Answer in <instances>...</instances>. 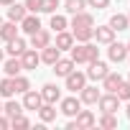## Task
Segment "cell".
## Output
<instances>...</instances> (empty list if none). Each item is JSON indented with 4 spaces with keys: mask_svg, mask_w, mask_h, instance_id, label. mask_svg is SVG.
<instances>
[{
    "mask_svg": "<svg viewBox=\"0 0 130 130\" xmlns=\"http://www.w3.org/2000/svg\"><path fill=\"white\" fill-rule=\"evenodd\" d=\"M107 72H110V67L105 61H100V59H94V61H89V69H87V79H94V82H102L105 77H107Z\"/></svg>",
    "mask_w": 130,
    "mask_h": 130,
    "instance_id": "obj_1",
    "label": "cell"
},
{
    "mask_svg": "<svg viewBox=\"0 0 130 130\" xmlns=\"http://www.w3.org/2000/svg\"><path fill=\"white\" fill-rule=\"evenodd\" d=\"M64 79H67V89H72V92H79V89L87 84V74H82V72H77V69L69 72Z\"/></svg>",
    "mask_w": 130,
    "mask_h": 130,
    "instance_id": "obj_2",
    "label": "cell"
},
{
    "mask_svg": "<svg viewBox=\"0 0 130 130\" xmlns=\"http://www.w3.org/2000/svg\"><path fill=\"white\" fill-rule=\"evenodd\" d=\"M107 46H110V48H107L110 61L120 64V61H125V59H127V46H125V43H115V41H110Z\"/></svg>",
    "mask_w": 130,
    "mask_h": 130,
    "instance_id": "obj_3",
    "label": "cell"
},
{
    "mask_svg": "<svg viewBox=\"0 0 130 130\" xmlns=\"http://www.w3.org/2000/svg\"><path fill=\"white\" fill-rule=\"evenodd\" d=\"M97 105H100V110H102V112H117V107H120V100H117V94L107 92V94H100Z\"/></svg>",
    "mask_w": 130,
    "mask_h": 130,
    "instance_id": "obj_4",
    "label": "cell"
},
{
    "mask_svg": "<svg viewBox=\"0 0 130 130\" xmlns=\"http://www.w3.org/2000/svg\"><path fill=\"white\" fill-rule=\"evenodd\" d=\"M74 117H77L74 122H77V127H79V130H87V127H94V125H97V117H94V112H92V110H79Z\"/></svg>",
    "mask_w": 130,
    "mask_h": 130,
    "instance_id": "obj_5",
    "label": "cell"
},
{
    "mask_svg": "<svg viewBox=\"0 0 130 130\" xmlns=\"http://www.w3.org/2000/svg\"><path fill=\"white\" fill-rule=\"evenodd\" d=\"M21 64H23V69H36L38 64H41V54L36 51V48H26L23 54H21Z\"/></svg>",
    "mask_w": 130,
    "mask_h": 130,
    "instance_id": "obj_6",
    "label": "cell"
},
{
    "mask_svg": "<svg viewBox=\"0 0 130 130\" xmlns=\"http://www.w3.org/2000/svg\"><path fill=\"white\" fill-rule=\"evenodd\" d=\"M48 43H51V33H48V31L38 28L36 33H31V48L41 51V48H43V46H48Z\"/></svg>",
    "mask_w": 130,
    "mask_h": 130,
    "instance_id": "obj_7",
    "label": "cell"
},
{
    "mask_svg": "<svg viewBox=\"0 0 130 130\" xmlns=\"http://www.w3.org/2000/svg\"><path fill=\"white\" fill-rule=\"evenodd\" d=\"M23 110H38L41 105H43V97H41V92H23Z\"/></svg>",
    "mask_w": 130,
    "mask_h": 130,
    "instance_id": "obj_8",
    "label": "cell"
},
{
    "mask_svg": "<svg viewBox=\"0 0 130 130\" xmlns=\"http://www.w3.org/2000/svg\"><path fill=\"white\" fill-rule=\"evenodd\" d=\"M59 102H61V112L67 117H74L82 110V100H77V97H67V100H59Z\"/></svg>",
    "mask_w": 130,
    "mask_h": 130,
    "instance_id": "obj_9",
    "label": "cell"
},
{
    "mask_svg": "<svg viewBox=\"0 0 130 130\" xmlns=\"http://www.w3.org/2000/svg\"><path fill=\"white\" fill-rule=\"evenodd\" d=\"M89 26H94V18H92L87 10H79V13L72 15V31H74V28H89Z\"/></svg>",
    "mask_w": 130,
    "mask_h": 130,
    "instance_id": "obj_10",
    "label": "cell"
},
{
    "mask_svg": "<svg viewBox=\"0 0 130 130\" xmlns=\"http://www.w3.org/2000/svg\"><path fill=\"white\" fill-rule=\"evenodd\" d=\"M51 67H54V74H56V77H67L69 72H74L77 64H74L72 59H61V56H59V61H54Z\"/></svg>",
    "mask_w": 130,
    "mask_h": 130,
    "instance_id": "obj_11",
    "label": "cell"
},
{
    "mask_svg": "<svg viewBox=\"0 0 130 130\" xmlns=\"http://www.w3.org/2000/svg\"><path fill=\"white\" fill-rule=\"evenodd\" d=\"M38 28H41V21H38V15H36V13H26V18L21 21V31H26V33L31 36V33H36Z\"/></svg>",
    "mask_w": 130,
    "mask_h": 130,
    "instance_id": "obj_12",
    "label": "cell"
},
{
    "mask_svg": "<svg viewBox=\"0 0 130 130\" xmlns=\"http://www.w3.org/2000/svg\"><path fill=\"white\" fill-rule=\"evenodd\" d=\"M100 94H102V92H100L97 87H87V84H84V87L79 89V100H82L84 105H97Z\"/></svg>",
    "mask_w": 130,
    "mask_h": 130,
    "instance_id": "obj_13",
    "label": "cell"
},
{
    "mask_svg": "<svg viewBox=\"0 0 130 130\" xmlns=\"http://www.w3.org/2000/svg\"><path fill=\"white\" fill-rule=\"evenodd\" d=\"M41 97H43V102H51V105H56V102L61 100V89H59L56 84H43V89H41Z\"/></svg>",
    "mask_w": 130,
    "mask_h": 130,
    "instance_id": "obj_14",
    "label": "cell"
},
{
    "mask_svg": "<svg viewBox=\"0 0 130 130\" xmlns=\"http://www.w3.org/2000/svg\"><path fill=\"white\" fill-rule=\"evenodd\" d=\"M59 56H61V51H59L56 46H51V43L41 48V61H43V64H48V67H51L54 61H59Z\"/></svg>",
    "mask_w": 130,
    "mask_h": 130,
    "instance_id": "obj_15",
    "label": "cell"
},
{
    "mask_svg": "<svg viewBox=\"0 0 130 130\" xmlns=\"http://www.w3.org/2000/svg\"><path fill=\"white\" fill-rule=\"evenodd\" d=\"M94 38H97V43H110V41H115V31L110 26H97L94 28Z\"/></svg>",
    "mask_w": 130,
    "mask_h": 130,
    "instance_id": "obj_16",
    "label": "cell"
},
{
    "mask_svg": "<svg viewBox=\"0 0 130 130\" xmlns=\"http://www.w3.org/2000/svg\"><path fill=\"white\" fill-rule=\"evenodd\" d=\"M74 46V36L72 33H67V31H59L56 33V48L59 51H69Z\"/></svg>",
    "mask_w": 130,
    "mask_h": 130,
    "instance_id": "obj_17",
    "label": "cell"
},
{
    "mask_svg": "<svg viewBox=\"0 0 130 130\" xmlns=\"http://www.w3.org/2000/svg\"><path fill=\"white\" fill-rule=\"evenodd\" d=\"M26 5H18V3H13V5H8V21H13V23H21L23 18H26Z\"/></svg>",
    "mask_w": 130,
    "mask_h": 130,
    "instance_id": "obj_18",
    "label": "cell"
},
{
    "mask_svg": "<svg viewBox=\"0 0 130 130\" xmlns=\"http://www.w3.org/2000/svg\"><path fill=\"white\" fill-rule=\"evenodd\" d=\"M69 51H72L69 59H72L74 64H89V56H87V46H84V43H82V46H72Z\"/></svg>",
    "mask_w": 130,
    "mask_h": 130,
    "instance_id": "obj_19",
    "label": "cell"
},
{
    "mask_svg": "<svg viewBox=\"0 0 130 130\" xmlns=\"http://www.w3.org/2000/svg\"><path fill=\"white\" fill-rule=\"evenodd\" d=\"M38 117H41V122H54L56 120V107L51 102H43L38 107Z\"/></svg>",
    "mask_w": 130,
    "mask_h": 130,
    "instance_id": "obj_20",
    "label": "cell"
},
{
    "mask_svg": "<svg viewBox=\"0 0 130 130\" xmlns=\"http://www.w3.org/2000/svg\"><path fill=\"white\" fill-rule=\"evenodd\" d=\"M3 69H5V74H8V77H15V74H21V72H23L21 56H10V59L5 61V67H3Z\"/></svg>",
    "mask_w": 130,
    "mask_h": 130,
    "instance_id": "obj_21",
    "label": "cell"
},
{
    "mask_svg": "<svg viewBox=\"0 0 130 130\" xmlns=\"http://www.w3.org/2000/svg\"><path fill=\"white\" fill-rule=\"evenodd\" d=\"M107 26H110V28L117 33V31H125V28L130 26V18H127V15H120V13H115V15L110 18V23H107Z\"/></svg>",
    "mask_w": 130,
    "mask_h": 130,
    "instance_id": "obj_22",
    "label": "cell"
},
{
    "mask_svg": "<svg viewBox=\"0 0 130 130\" xmlns=\"http://www.w3.org/2000/svg\"><path fill=\"white\" fill-rule=\"evenodd\" d=\"M10 56H21L23 51H26V41L21 38V36H15V38H10L8 41V48H5Z\"/></svg>",
    "mask_w": 130,
    "mask_h": 130,
    "instance_id": "obj_23",
    "label": "cell"
},
{
    "mask_svg": "<svg viewBox=\"0 0 130 130\" xmlns=\"http://www.w3.org/2000/svg\"><path fill=\"white\" fill-rule=\"evenodd\" d=\"M120 82H122V77H120L117 72H107V77L102 79V89H107V92H115Z\"/></svg>",
    "mask_w": 130,
    "mask_h": 130,
    "instance_id": "obj_24",
    "label": "cell"
},
{
    "mask_svg": "<svg viewBox=\"0 0 130 130\" xmlns=\"http://www.w3.org/2000/svg\"><path fill=\"white\" fill-rule=\"evenodd\" d=\"M15 36H18V28H15V23H13V21L0 23V38H3L5 43H8L10 38H15Z\"/></svg>",
    "mask_w": 130,
    "mask_h": 130,
    "instance_id": "obj_25",
    "label": "cell"
},
{
    "mask_svg": "<svg viewBox=\"0 0 130 130\" xmlns=\"http://www.w3.org/2000/svg\"><path fill=\"white\" fill-rule=\"evenodd\" d=\"M72 36H74V41L87 43L89 38H94V26H89V28H74V31H72Z\"/></svg>",
    "mask_w": 130,
    "mask_h": 130,
    "instance_id": "obj_26",
    "label": "cell"
},
{
    "mask_svg": "<svg viewBox=\"0 0 130 130\" xmlns=\"http://www.w3.org/2000/svg\"><path fill=\"white\" fill-rule=\"evenodd\" d=\"M97 125H100V127H105V130L117 127V117H115V112H102V117L97 120Z\"/></svg>",
    "mask_w": 130,
    "mask_h": 130,
    "instance_id": "obj_27",
    "label": "cell"
},
{
    "mask_svg": "<svg viewBox=\"0 0 130 130\" xmlns=\"http://www.w3.org/2000/svg\"><path fill=\"white\" fill-rule=\"evenodd\" d=\"M15 94V87H13V77H8V79H0V97H13Z\"/></svg>",
    "mask_w": 130,
    "mask_h": 130,
    "instance_id": "obj_28",
    "label": "cell"
},
{
    "mask_svg": "<svg viewBox=\"0 0 130 130\" xmlns=\"http://www.w3.org/2000/svg\"><path fill=\"white\" fill-rule=\"evenodd\" d=\"M87 8V0H67V3H64V10L67 13H79V10H84Z\"/></svg>",
    "mask_w": 130,
    "mask_h": 130,
    "instance_id": "obj_29",
    "label": "cell"
},
{
    "mask_svg": "<svg viewBox=\"0 0 130 130\" xmlns=\"http://www.w3.org/2000/svg\"><path fill=\"white\" fill-rule=\"evenodd\" d=\"M3 112H5V117L10 120L13 115H21V112H23V105H21V102H13V100H10V102H5V105H3Z\"/></svg>",
    "mask_w": 130,
    "mask_h": 130,
    "instance_id": "obj_30",
    "label": "cell"
},
{
    "mask_svg": "<svg viewBox=\"0 0 130 130\" xmlns=\"http://www.w3.org/2000/svg\"><path fill=\"white\" fill-rule=\"evenodd\" d=\"M67 26H69V21L64 18V15H59V13H51V28L59 33V31H67Z\"/></svg>",
    "mask_w": 130,
    "mask_h": 130,
    "instance_id": "obj_31",
    "label": "cell"
},
{
    "mask_svg": "<svg viewBox=\"0 0 130 130\" xmlns=\"http://www.w3.org/2000/svg\"><path fill=\"white\" fill-rule=\"evenodd\" d=\"M13 87H15V92H21V94H23V92H28V89H31V82H28L23 74H15V77H13Z\"/></svg>",
    "mask_w": 130,
    "mask_h": 130,
    "instance_id": "obj_32",
    "label": "cell"
},
{
    "mask_svg": "<svg viewBox=\"0 0 130 130\" xmlns=\"http://www.w3.org/2000/svg\"><path fill=\"white\" fill-rule=\"evenodd\" d=\"M112 94H117V100H120V102H122V100L127 102V100H130V82H120V84H117V89H115Z\"/></svg>",
    "mask_w": 130,
    "mask_h": 130,
    "instance_id": "obj_33",
    "label": "cell"
},
{
    "mask_svg": "<svg viewBox=\"0 0 130 130\" xmlns=\"http://www.w3.org/2000/svg\"><path fill=\"white\" fill-rule=\"evenodd\" d=\"M10 125L23 130V127H31V120H28V117H23V112H21V115H13V117H10Z\"/></svg>",
    "mask_w": 130,
    "mask_h": 130,
    "instance_id": "obj_34",
    "label": "cell"
},
{
    "mask_svg": "<svg viewBox=\"0 0 130 130\" xmlns=\"http://www.w3.org/2000/svg\"><path fill=\"white\" fill-rule=\"evenodd\" d=\"M59 0H41V13H56Z\"/></svg>",
    "mask_w": 130,
    "mask_h": 130,
    "instance_id": "obj_35",
    "label": "cell"
},
{
    "mask_svg": "<svg viewBox=\"0 0 130 130\" xmlns=\"http://www.w3.org/2000/svg\"><path fill=\"white\" fill-rule=\"evenodd\" d=\"M26 10L28 13H41V0H26Z\"/></svg>",
    "mask_w": 130,
    "mask_h": 130,
    "instance_id": "obj_36",
    "label": "cell"
},
{
    "mask_svg": "<svg viewBox=\"0 0 130 130\" xmlns=\"http://www.w3.org/2000/svg\"><path fill=\"white\" fill-rule=\"evenodd\" d=\"M87 5L89 8H97V10H105L110 5V0H87Z\"/></svg>",
    "mask_w": 130,
    "mask_h": 130,
    "instance_id": "obj_37",
    "label": "cell"
},
{
    "mask_svg": "<svg viewBox=\"0 0 130 130\" xmlns=\"http://www.w3.org/2000/svg\"><path fill=\"white\" fill-rule=\"evenodd\" d=\"M8 125H10V120H8V117H3V115H0V130H5Z\"/></svg>",
    "mask_w": 130,
    "mask_h": 130,
    "instance_id": "obj_38",
    "label": "cell"
},
{
    "mask_svg": "<svg viewBox=\"0 0 130 130\" xmlns=\"http://www.w3.org/2000/svg\"><path fill=\"white\" fill-rule=\"evenodd\" d=\"M13 3H15V0H0V5H5V8H8V5H13Z\"/></svg>",
    "mask_w": 130,
    "mask_h": 130,
    "instance_id": "obj_39",
    "label": "cell"
},
{
    "mask_svg": "<svg viewBox=\"0 0 130 130\" xmlns=\"http://www.w3.org/2000/svg\"><path fill=\"white\" fill-rule=\"evenodd\" d=\"M3 59H5V54H3V48H0V61H3Z\"/></svg>",
    "mask_w": 130,
    "mask_h": 130,
    "instance_id": "obj_40",
    "label": "cell"
},
{
    "mask_svg": "<svg viewBox=\"0 0 130 130\" xmlns=\"http://www.w3.org/2000/svg\"><path fill=\"white\" fill-rule=\"evenodd\" d=\"M127 117H130V100H127Z\"/></svg>",
    "mask_w": 130,
    "mask_h": 130,
    "instance_id": "obj_41",
    "label": "cell"
},
{
    "mask_svg": "<svg viewBox=\"0 0 130 130\" xmlns=\"http://www.w3.org/2000/svg\"><path fill=\"white\" fill-rule=\"evenodd\" d=\"M0 112H3V105H0Z\"/></svg>",
    "mask_w": 130,
    "mask_h": 130,
    "instance_id": "obj_42",
    "label": "cell"
},
{
    "mask_svg": "<svg viewBox=\"0 0 130 130\" xmlns=\"http://www.w3.org/2000/svg\"><path fill=\"white\" fill-rule=\"evenodd\" d=\"M0 23H3V18H0Z\"/></svg>",
    "mask_w": 130,
    "mask_h": 130,
    "instance_id": "obj_43",
    "label": "cell"
},
{
    "mask_svg": "<svg viewBox=\"0 0 130 130\" xmlns=\"http://www.w3.org/2000/svg\"><path fill=\"white\" fill-rule=\"evenodd\" d=\"M127 82H130V77H127Z\"/></svg>",
    "mask_w": 130,
    "mask_h": 130,
    "instance_id": "obj_44",
    "label": "cell"
},
{
    "mask_svg": "<svg viewBox=\"0 0 130 130\" xmlns=\"http://www.w3.org/2000/svg\"><path fill=\"white\" fill-rule=\"evenodd\" d=\"M127 56H130V54H127Z\"/></svg>",
    "mask_w": 130,
    "mask_h": 130,
    "instance_id": "obj_45",
    "label": "cell"
},
{
    "mask_svg": "<svg viewBox=\"0 0 130 130\" xmlns=\"http://www.w3.org/2000/svg\"><path fill=\"white\" fill-rule=\"evenodd\" d=\"M127 18H130V15H127Z\"/></svg>",
    "mask_w": 130,
    "mask_h": 130,
    "instance_id": "obj_46",
    "label": "cell"
}]
</instances>
